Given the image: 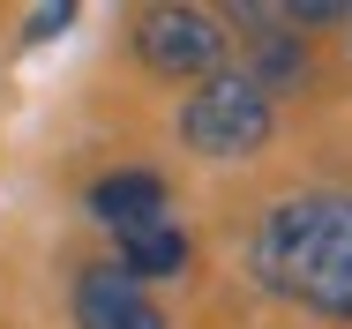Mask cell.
Here are the masks:
<instances>
[{"instance_id":"6da1fadb","label":"cell","mask_w":352,"mask_h":329,"mask_svg":"<svg viewBox=\"0 0 352 329\" xmlns=\"http://www.w3.org/2000/svg\"><path fill=\"white\" fill-rule=\"evenodd\" d=\"M255 277L278 299L352 329V195L278 202L255 232Z\"/></svg>"},{"instance_id":"7a4b0ae2","label":"cell","mask_w":352,"mask_h":329,"mask_svg":"<svg viewBox=\"0 0 352 329\" xmlns=\"http://www.w3.org/2000/svg\"><path fill=\"white\" fill-rule=\"evenodd\" d=\"M180 150H195V157H210V165H240V157H255V150H270V135H278V105L240 75V67H217L203 75L188 98H180Z\"/></svg>"},{"instance_id":"3957f363","label":"cell","mask_w":352,"mask_h":329,"mask_svg":"<svg viewBox=\"0 0 352 329\" xmlns=\"http://www.w3.org/2000/svg\"><path fill=\"white\" fill-rule=\"evenodd\" d=\"M225 23L210 8H142L135 15V60L157 75V82H203L225 67Z\"/></svg>"},{"instance_id":"277c9868","label":"cell","mask_w":352,"mask_h":329,"mask_svg":"<svg viewBox=\"0 0 352 329\" xmlns=\"http://www.w3.org/2000/svg\"><path fill=\"white\" fill-rule=\"evenodd\" d=\"M225 23L248 38V67H240V75H248L270 105H278L285 90H300V82H307V38H292V30H285L278 8H225Z\"/></svg>"},{"instance_id":"5b68a950","label":"cell","mask_w":352,"mask_h":329,"mask_svg":"<svg viewBox=\"0 0 352 329\" xmlns=\"http://www.w3.org/2000/svg\"><path fill=\"white\" fill-rule=\"evenodd\" d=\"M75 329H173V322L120 262H90L75 277Z\"/></svg>"},{"instance_id":"8992f818","label":"cell","mask_w":352,"mask_h":329,"mask_svg":"<svg viewBox=\"0 0 352 329\" xmlns=\"http://www.w3.org/2000/svg\"><path fill=\"white\" fill-rule=\"evenodd\" d=\"M165 209H173V188H165L157 172H105V180L90 188V217L113 225V232H142V225H157Z\"/></svg>"},{"instance_id":"52a82bcc","label":"cell","mask_w":352,"mask_h":329,"mask_svg":"<svg viewBox=\"0 0 352 329\" xmlns=\"http://www.w3.org/2000/svg\"><path fill=\"white\" fill-rule=\"evenodd\" d=\"M188 255H195V247H188V232H180L173 217H157V225H142V232H120V269L135 277L142 292H150L157 277H180Z\"/></svg>"},{"instance_id":"ba28073f","label":"cell","mask_w":352,"mask_h":329,"mask_svg":"<svg viewBox=\"0 0 352 329\" xmlns=\"http://www.w3.org/2000/svg\"><path fill=\"white\" fill-rule=\"evenodd\" d=\"M68 23H75L68 0H60V8H38V15H30V45H38V38H53V30H68Z\"/></svg>"},{"instance_id":"9c48e42d","label":"cell","mask_w":352,"mask_h":329,"mask_svg":"<svg viewBox=\"0 0 352 329\" xmlns=\"http://www.w3.org/2000/svg\"><path fill=\"white\" fill-rule=\"evenodd\" d=\"M345 30H352V8H345Z\"/></svg>"}]
</instances>
